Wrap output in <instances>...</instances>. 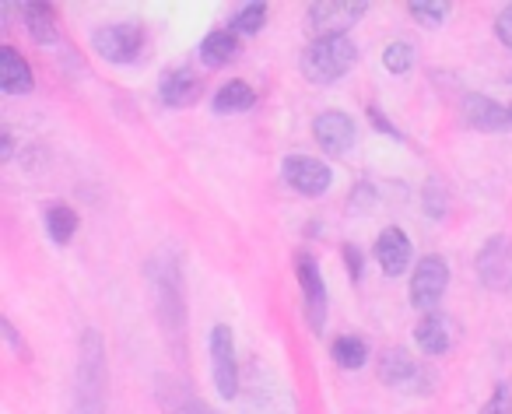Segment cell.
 Listing matches in <instances>:
<instances>
[{"label": "cell", "instance_id": "6da1fadb", "mask_svg": "<svg viewBox=\"0 0 512 414\" xmlns=\"http://www.w3.org/2000/svg\"><path fill=\"white\" fill-rule=\"evenodd\" d=\"M74 414H106V344L99 330L81 334L78 376H74Z\"/></svg>", "mask_w": 512, "mask_h": 414}, {"label": "cell", "instance_id": "7a4b0ae2", "mask_svg": "<svg viewBox=\"0 0 512 414\" xmlns=\"http://www.w3.org/2000/svg\"><path fill=\"white\" fill-rule=\"evenodd\" d=\"M358 50L348 36H327V39H313L302 53V74L313 85H334L344 74L355 67Z\"/></svg>", "mask_w": 512, "mask_h": 414}, {"label": "cell", "instance_id": "3957f363", "mask_svg": "<svg viewBox=\"0 0 512 414\" xmlns=\"http://www.w3.org/2000/svg\"><path fill=\"white\" fill-rule=\"evenodd\" d=\"M151 288H155L158 316H162L165 330H176L183 337L186 327V306H183V278H179L176 264H151L148 267Z\"/></svg>", "mask_w": 512, "mask_h": 414}, {"label": "cell", "instance_id": "277c9868", "mask_svg": "<svg viewBox=\"0 0 512 414\" xmlns=\"http://www.w3.org/2000/svg\"><path fill=\"white\" fill-rule=\"evenodd\" d=\"M92 46L106 64H134L144 50V29L134 22H116L95 29Z\"/></svg>", "mask_w": 512, "mask_h": 414}, {"label": "cell", "instance_id": "5b68a950", "mask_svg": "<svg viewBox=\"0 0 512 414\" xmlns=\"http://www.w3.org/2000/svg\"><path fill=\"white\" fill-rule=\"evenodd\" d=\"M207 351H211V376L214 386L225 400H232L239 393V362H235V337L232 327L214 323L211 337H207Z\"/></svg>", "mask_w": 512, "mask_h": 414}, {"label": "cell", "instance_id": "8992f818", "mask_svg": "<svg viewBox=\"0 0 512 414\" xmlns=\"http://www.w3.org/2000/svg\"><path fill=\"white\" fill-rule=\"evenodd\" d=\"M362 15H369V4H358V0H320V4H309L306 25L316 32V39L344 36Z\"/></svg>", "mask_w": 512, "mask_h": 414}, {"label": "cell", "instance_id": "52a82bcc", "mask_svg": "<svg viewBox=\"0 0 512 414\" xmlns=\"http://www.w3.org/2000/svg\"><path fill=\"white\" fill-rule=\"evenodd\" d=\"M379 379H383L386 386H397V390H404V393H428L432 390V372L421 369V365L414 362L404 348L386 351L383 362H379Z\"/></svg>", "mask_w": 512, "mask_h": 414}, {"label": "cell", "instance_id": "ba28073f", "mask_svg": "<svg viewBox=\"0 0 512 414\" xmlns=\"http://www.w3.org/2000/svg\"><path fill=\"white\" fill-rule=\"evenodd\" d=\"M281 176H285V183L292 186L295 193H302V197H323V193L330 190V183H334L330 165L309 155H288L285 165H281Z\"/></svg>", "mask_w": 512, "mask_h": 414}, {"label": "cell", "instance_id": "9c48e42d", "mask_svg": "<svg viewBox=\"0 0 512 414\" xmlns=\"http://www.w3.org/2000/svg\"><path fill=\"white\" fill-rule=\"evenodd\" d=\"M295 271H299V285H302V299H306V320L309 327L320 334L323 323H327V285H323V274L316 257H309L306 250L295 253Z\"/></svg>", "mask_w": 512, "mask_h": 414}, {"label": "cell", "instance_id": "30bf717a", "mask_svg": "<svg viewBox=\"0 0 512 414\" xmlns=\"http://www.w3.org/2000/svg\"><path fill=\"white\" fill-rule=\"evenodd\" d=\"M449 285V267L442 257H421L411 274V302L418 309H435Z\"/></svg>", "mask_w": 512, "mask_h": 414}, {"label": "cell", "instance_id": "8fae6325", "mask_svg": "<svg viewBox=\"0 0 512 414\" xmlns=\"http://www.w3.org/2000/svg\"><path fill=\"white\" fill-rule=\"evenodd\" d=\"M316 144H320L327 155H348L355 148V120L348 113H337V109H327V113L316 116L313 123Z\"/></svg>", "mask_w": 512, "mask_h": 414}, {"label": "cell", "instance_id": "7c38bea8", "mask_svg": "<svg viewBox=\"0 0 512 414\" xmlns=\"http://www.w3.org/2000/svg\"><path fill=\"white\" fill-rule=\"evenodd\" d=\"M477 274L488 288H512V243L505 236H491L477 253Z\"/></svg>", "mask_w": 512, "mask_h": 414}, {"label": "cell", "instance_id": "4fadbf2b", "mask_svg": "<svg viewBox=\"0 0 512 414\" xmlns=\"http://www.w3.org/2000/svg\"><path fill=\"white\" fill-rule=\"evenodd\" d=\"M463 120L474 130H512V102L502 106L488 95H467L463 99Z\"/></svg>", "mask_w": 512, "mask_h": 414}, {"label": "cell", "instance_id": "5bb4252c", "mask_svg": "<svg viewBox=\"0 0 512 414\" xmlns=\"http://www.w3.org/2000/svg\"><path fill=\"white\" fill-rule=\"evenodd\" d=\"M36 88L32 67L15 46H0V92L4 95H29Z\"/></svg>", "mask_w": 512, "mask_h": 414}, {"label": "cell", "instance_id": "9a60e30c", "mask_svg": "<svg viewBox=\"0 0 512 414\" xmlns=\"http://www.w3.org/2000/svg\"><path fill=\"white\" fill-rule=\"evenodd\" d=\"M200 92H204V85H200V78L190 71V67L165 71L162 81H158V95H162V102L172 109H183V106H190V102H197Z\"/></svg>", "mask_w": 512, "mask_h": 414}, {"label": "cell", "instance_id": "2e32d148", "mask_svg": "<svg viewBox=\"0 0 512 414\" xmlns=\"http://www.w3.org/2000/svg\"><path fill=\"white\" fill-rule=\"evenodd\" d=\"M376 260L390 278L404 274L411 267V239L404 229H383V236L376 239Z\"/></svg>", "mask_w": 512, "mask_h": 414}, {"label": "cell", "instance_id": "e0dca14e", "mask_svg": "<svg viewBox=\"0 0 512 414\" xmlns=\"http://www.w3.org/2000/svg\"><path fill=\"white\" fill-rule=\"evenodd\" d=\"M22 18H25V29L29 36L36 39L39 46H57L60 43V22H57V11L43 0H29L22 4Z\"/></svg>", "mask_w": 512, "mask_h": 414}, {"label": "cell", "instance_id": "ac0fdd59", "mask_svg": "<svg viewBox=\"0 0 512 414\" xmlns=\"http://www.w3.org/2000/svg\"><path fill=\"white\" fill-rule=\"evenodd\" d=\"M414 341H418V348L425 351V355H442V351H449V344H453V327H449L446 316H421V323L414 327Z\"/></svg>", "mask_w": 512, "mask_h": 414}, {"label": "cell", "instance_id": "d6986e66", "mask_svg": "<svg viewBox=\"0 0 512 414\" xmlns=\"http://www.w3.org/2000/svg\"><path fill=\"white\" fill-rule=\"evenodd\" d=\"M235 57H239V36L228 29L207 32L204 43H200V60H204L207 67H225V64H232Z\"/></svg>", "mask_w": 512, "mask_h": 414}, {"label": "cell", "instance_id": "ffe728a7", "mask_svg": "<svg viewBox=\"0 0 512 414\" xmlns=\"http://www.w3.org/2000/svg\"><path fill=\"white\" fill-rule=\"evenodd\" d=\"M214 113H246V109L256 106V92L246 85V81H225V85L214 92Z\"/></svg>", "mask_w": 512, "mask_h": 414}, {"label": "cell", "instance_id": "44dd1931", "mask_svg": "<svg viewBox=\"0 0 512 414\" xmlns=\"http://www.w3.org/2000/svg\"><path fill=\"white\" fill-rule=\"evenodd\" d=\"M46 232L57 246H67L78 232V211L71 204H50L46 207Z\"/></svg>", "mask_w": 512, "mask_h": 414}, {"label": "cell", "instance_id": "7402d4cb", "mask_svg": "<svg viewBox=\"0 0 512 414\" xmlns=\"http://www.w3.org/2000/svg\"><path fill=\"white\" fill-rule=\"evenodd\" d=\"M330 355H334V362L341 365V369H362L365 358H369V344H365L362 337H337Z\"/></svg>", "mask_w": 512, "mask_h": 414}, {"label": "cell", "instance_id": "603a6c76", "mask_svg": "<svg viewBox=\"0 0 512 414\" xmlns=\"http://www.w3.org/2000/svg\"><path fill=\"white\" fill-rule=\"evenodd\" d=\"M264 22H267V4H246V8L232 18L228 32H235V36H256V32L264 29Z\"/></svg>", "mask_w": 512, "mask_h": 414}, {"label": "cell", "instance_id": "cb8c5ba5", "mask_svg": "<svg viewBox=\"0 0 512 414\" xmlns=\"http://www.w3.org/2000/svg\"><path fill=\"white\" fill-rule=\"evenodd\" d=\"M407 11H411V18L414 22H421V25H442L449 18V4H442V0H411L407 4Z\"/></svg>", "mask_w": 512, "mask_h": 414}, {"label": "cell", "instance_id": "d4e9b609", "mask_svg": "<svg viewBox=\"0 0 512 414\" xmlns=\"http://www.w3.org/2000/svg\"><path fill=\"white\" fill-rule=\"evenodd\" d=\"M411 64H414V50L404 43V39H397V43H390L383 50V67L390 74H407L411 71Z\"/></svg>", "mask_w": 512, "mask_h": 414}, {"label": "cell", "instance_id": "484cf974", "mask_svg": "<svg viewBox=\"0 0 512 414\" xmlns=\"http://www.w3.org/2000/svg\"><path fill=\"white\" fill-rule=\"evenodd\" d=\"M481 414H512V393H509V386H495V393H491L488 404L481 407Z\"/></svg>", "mask_w": 512, "mask_h": 414}, {"label": "cell", "instance_id": "4316f807", "mask_svg": "<svg viewBox=\"0 0 512 414\" xmlns=\"http://www.w3.org/2000/svg\"><path fill=\"white\" fill-rule=\"evenodd\" d=\"M495 36H498V43H505L512 50V4H509V8L498 11V18H495Z\"/></svg>", "mask_w": 512, "mask_h": 414}, {"label": "cell", "instance_id": "83f0119b", "mask_svg": "<svg viewBox=\"0 0 512 414\" xmlns=\"http://www.w3.org/2000/svg\"><path fill=\"white\" fill-rule=\"evenodd\" d=\"M344 260H348L351 281H358V278H362V267H365V260H362V253H358V246H344Z\"/></svg>", "mask_w": 512, "mask_h": 414}, {"label": "cell", "instance_id": "f1b7e54d", "mask_svg": "<svg viewBox=\"0 0 512 414\" xmlns=\"http://www.w3.org/2000/svg\"><path fill=\"white\" fill-rule=\"evenodd\" d=\"M369 120H372V123H376V130H379V134H390V137H400V130H397V127H393V123H390V120H386V116H383V113H379V109H376V106H372V109H369Z\"/></svg>", "mask_w": 512, "mask_h": 414}, {"label": "cell", "instance_id": "f546056e", "mask_svg": "<svg viewBox=\"0 0 512 414\" xmlns=\"http://www.w3.org/2000/svg\"><path fill=\"white\" fill-rule=\"evenodd\" d=\"M0 330H4V337H8V344L18 351V355H22V358L29 355V351H25V344H22V337H18V334H15V327H11V320H4V323H0Z\"/></svg>", "mask_w": 512, "mask_h": 414}, {"label": "cell", "instance_id": "4dcf8cb0", "mask_svg": "<svg viewBox=\"0 0 512 414\" xmlns=\"http://www.w3.org/2000/svg\"><path fill=\"white\" fill-rule=\"evenodd\" d=\"M176 414H214V411L207 404H200V400H186V404L179 407Z\"/></svg>", "mask_w": 512, "mask_h": 414}]
</instances>
